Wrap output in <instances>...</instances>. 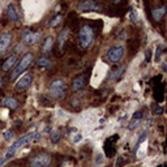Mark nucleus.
<instances>
[{
  "mask_svg": "<svg viewBox=\"0 0 167 167\" xmlns=\"http://www.w3.org/2000/svg\"><path fill=\"white\" fill-rule=\"evenodd\" d=\"M41 138V133L38 132H34V133H29V135H25L22 136V137H20L17 141H14V142L12 144V146H10L9 149H8V151L5 153V155L1 159H0V167L3 166V164L5 163V162L8 161V159L10 158V157H13L16 154V151L18 150V149H21L22 146L28 145V144H31L34 142V141L39 140Z\"/></svg>",
  "mask_w": 167,
  "mask_h": 167,
  "instance_id": "f257e3e1",
  "label": "nucleus"
},
{
  "mask_svg": "<svg viewBox=\"0 0 167 167\" xmlns=\"http://www.w3.org/2000/svg\"><path fill=\"white\" fill-rule=\"evenodd\" d=\"M94 31L95 30L89 23H84L80 28V30H78V43H80V47L82 50L89 48L93 44L94 37H95Z\"/></svg>",
  "mask_w": 167,
  "mask_h": 167,
  "instance_id": "f03ea898",
  "label": "nucleus"
},
{
  "mask_svg": "<svg viewBox=\"0 0 167 167\" xmlns=\"http://www.w3.org/2000/svg\"><path fill=\"white\" fill-rule=\"evenodd\" d=\"M65 90H67V84H65V81L61 80V78H55V80H52L48 86L50 97H52V98H55V99L61 98L65 94Z\"/></svg>",
  "mask_w": 167,
  "mask_h": 167,
  "instance_id": "7ed1b4c3",
  "label": "nucleus"
},
{
  "mask_svg": "<svg viewBox=\"0 0 167 167\" xmlns=\"http://www.w3.org/2000/svg\"><path fill=\"white\" fill-rule=\"evenodd\" d=\"M31 61H33V54H31V52H26V54L23 55L22 59L20 60V63L17 64V67L13 69V72H12V75H10L9 80L10 81H14L16 78L21 75V73L25 72V70L28 69L29 65L31 64Z\"/></svg>",
  "mask_w": 167,
  "mask_h": 167,
  "instance_id": "20e7f679",
  "label": "nucleus"
},
{
  "mask_svg": "<svg viewBox=\"0 0 167 167\" xmlns=\"http://www.w3.org/2000/svg\"><path fill=\"white\" fill-rule=\"evenodd\" d=\"M52 158L48 153H38L35 155H33L29 161L30 167H47L50 166Z\"/></svg>",
  "mask_w": 167,
  "mask_h": 167,
  "instance_id": "39448f33",
  "label": "nucleus"
},
{
  "mask_svg": "<svg viewBox=\"0 0 167 167\" xmlns=\"http://www.w3.org/2000/svg\"><path fill=\"white\" fill-rule=\"evenodd\" d=\"M123 55H124V47L123 46H114L107 51L106 59L110 64H116L121 60Z\"/></svg>",
  "mask_w": 167,
  "mask_h": 167,
  "instance_id": "423d86ee",
  "label": "nucleus"
},
{
  "mask_svg": "<svg viewBox=\"0 0 167 167\" xmlns=\"http://www.w3.org/2000/svg\"><path fill=\"white\" fill-rule=\"evenodd\" d=\"M117 140H119V135H112V136H110L108 138H106V141H104L103 150H104V153H106V155L108 157V158H111V157L115 154V151H116V146H115V144H116Z\"/></svg>",
  "mask_w": 167,
  "mask_h": 167,
  "instance_id": "0eeeda50",
  "label": "nucleus"
},
{
  "mask_svg": "<svg viewBox=\"0 0 167 167\" xmlns=\"http://www.w3.org/2000/svg\"><path fill=\"white\" fill-rule=\"evenodd\" d=\"M41 39V33L39 31H33L30 29H25L22 31V41L26 44H33Z\"/></svg>",
  "mask_w": 167,
  "mask_h": 167,
  "instance_id": "6e6552de",
  "label": "nucleus"
},
{
  "mask_svg": "<svg viewBox=\"0 0 167 167\" xmlns=\"http://www.w3.org/2000/svg\"><path fill=\"white\" fill-rule=\"evenodd\" d=\"M78 12H99L101 5L97 1H81L77 5Z\"/></svg>",
  "mask_w": 167,
  "mask_h": 167,
  "instance_id": "1a4fd4ad",
  "label": "nucleus"
},
{
  "mask_svg": "<svg viewBox=\"0 0 167 167\" xmlns=\"http://www.w3.org/2000/svg\"><path fill=\"white\" fill-rule=\"evenodd\" d=\"M86 82H88V76L86 75H78L77 77L73 78L72 81V89L73 91H78L81 89L85 88Z\"/></svg>",
  "mask_w": 167,
  "mask_h": 167,
  "instance_id": "9d476101",
  "label": "nucleus"
},
{
  "mask_svg": "<svg viewBox=\"0 0 167 167\" xmlns=\"http://www.w3.org/2000/svg\"><path fill=\"white\" fill-rule=\"evenodd\" d=\"M31 81H33V76H31L30 73H26L25 76H22V77L17 81L16 89H17V90H25V89H28L29 86H30Z\"/></svg>",
  "mask_w": 167,
  "mask_h": 167,
  "instance_id": "9b49d317",
  "label": "nucleus"
},
{
  "mask_svg": "<svg viewBox=\"0 0 167 167\" xmlns=\"http://www.w3.org/2000/svg\"><path fill=\"white\" fill-rule=\"evenodd\" d=\"M68 37H69V29L65 28L61 30V33L59 34V38H57V48H59L60 52L64 51V46L67 44Z\"/></svg>",
  "mask_w": 167,
  "mask_h": 167,
  "instance_id": "f8f14e48",
  "label": "nucleus"
},
{
  "mask_svg": "<svg viewBox=\"0 0 167 167\" xmlns=\"http://www.w3.org/2000/svg\"><path fill=\"white\" fill-rule=\"evenodd\" d=\"M154 99L157 102H162L164 99V82H158L157 85H154Z\"/></svg>",
  "mask_w": 167,
  "mask_h": 167,
  "instance_id": "ddd939ff",
  "label": "nucleus"
},
{
  "mask_svg": "<svg viewBox=\"0 0 167 167\" xmlns=\"http://www.w3.org/2000/svg\"><path fill=\"white\" fill-rule=\"evenodd\" d=\"M164 14H166V7H164V5H162V7H159V8H154L153 10H150V20H154V21H157V22H159V21L163 18Z\"/></svg>",
  "mask_w": 167,
  "mask_h": 167,
  "instance_id": "4468645a",
  "label": "nucleus"
},
{
  "mask_svg": "<svg viewBox=\"0 0 167 167\" xmlns=\"http://www.w3.org/2000/svg\"><path fill=\"white\" fill-rule=\"evenodd\" d=\"M18 101L14 98H12V97H5V98H3L1 101H0V106L1 107H7V108H10V110H16L18 107Z\"/></svg>",
  "mask_w": 167,
  "mask_h": 167,
  "instance_id": "2eb2a0df",
  "label": "nucleus"
},
{
  "mask_svg": "<svg viewBox=\"0 0 167 167\" xmlns=\"http://www.w3.org/2000/svg\"><path fill=\"white\" fill-rule=\"evenodd\" d=\"M10 41H12V34L10 33H4L0 37V54H4L5 50L9 47Z\"/></svg>",
  "mask_w": 167,
  "mask_h": 167,
  "instance_id": "dca6fc26",
  "label": "nucleus"
},
{
  "mask_svg": "<svg viewBox=\"0 0 167 167\" xmlns=\"http://www.w3.org/2000/svg\"><path fill=\"white\" fill-rule=\"evenodd\" d=\"M125 69H127V65H121V67L116 68L115 70H112V72L110 73L108 80H110V81H112V82H116V81H119L120 78L123 77V75H124Z\"/></svg>",
  "mask_w": 167,
  "mask_h": 167,
  "instance_id": "f3484780",
  "label": "nucleus"
},
{
  "mask_svg": "<svg viewBox=\"0 0 167 167\" xmlns=\"http://www.w3.org/2000/svg\"><path fill=\"white\" fill-rule=\"evenodd\" d=\"M54 42H55L54 37H51V35L46 37L44 42L42 43V52H43V54H50V52L52 51V46H54Z\"/></svg>",
  "mask_w": 167,
  "mask_h": 167,
  "instance_id": "a211bd4d",
  "label": "nucleus"
},
{
  "mask_svg": "<svg viewBox=\"0 0 167 167\" xmlns=\"http://www.w3.org/2000/svg\"><path fill=\"white\" fill-rule=\"evenodd\" d=\"M142 117H144V110H138L137 112H135V115H133V117H132V120H130L128 128H129V129H135V128L137 127L138 123L141 121Z\"/></svg>",
  "mask_w": 167,
  "mask_h": 167,
  "instance_id": "6ab92c4d",
  "label": "nucleus"
},
{
  "mask_svg": "<svg viewBox=\"0 0 167 167\" xmlns=\"http://www.w3.org/2000/svg\"><path fill=\"white\" fill-rule=\"evenodd\" d=\"M7 14H8V18L10 21H13V22H18V20H20V16H18L17 10H16V8L12 4H9L7 7Z\"/></svg>",
  "mask_w": 167,
  "mask_h": 167,
  "instance_id": "aec40b11",
  "label": "nucleus"
},
{
  "mask_svg": "<svg viewBox=\"0 0 167 167\" xmlns=\"http://www.w3.org/2000/svg\"><path fill=\"white\" fill-rule=\"evenodd\" d=\"M16 61H17V56H16V55H10V56L8 57V59L5 60L4 63H3L1 69L4 70V72H7V70H9L10 68H12L13 65L16 64Z\"/></svg>",
  "mask_w": 167,
  "mask_h": 167,
  "instance_id": "412c9836",
  "label": "nucleus"
},
{
  "mask_svg": "<svg viewBox=\"0 0 167 167\" xmlns=\"http://www.w3.org/2000/svg\"><path fill=\"white\" fill-rule=\"evenodd\" d=\"M64 20V17H63V14H55L52 18H50L48 22H47V26L48 28H56L57 25H59L61 21Z\"/></svg>",
  "mask_w": 167,
  "mask_h": 167,
  "instance_id": "4be33fe9",
  "label": "nucleus"
},
{
  "mask_svg": "<svg viewBox=\"0 0 167 167\" xmlns=\"http://www.w3.org/2000/svg\"><path fill=\"white\" fill-rule=\"evenodd\" d=\"M37 65L42 67V68H47L51 65V63H50V60L47 59V57H39V59L37 60Z\"/></svg>",
  "mask_w": 167,
  "mask_h": 167,
  "instance_id": "5701e85b",
  "label": "nucleus"
},
{
  "mask_svg": "<svg viewBox=\"0 0 167 167\" xmlns=\"http://www.w3.org/2000/svg\"><path fill=\"white\" fill-rule=\"evenodd\" d=\"M60 138H61V133H60V130H54V132L51 133V141L54 144L59 142Z\"/></svg>",
  "mask_w": 167,
  "mask_h": 167,
  "instance_id": "b1692460",
  "label": "nucleus"
},
{
  "mask_svg": "<svg viewBox=\"0 0 167 167\" xmlns=\"http://www.w3.org/2000/svg\"><path fill=\"white\" fill-rule=\"evenodd\" d=\"M123 164H125V158L124 157H117V161L115 163V167H121Z\"/></svg>",
  "mask_w": 167,
  "mask_h": 167,
  "instance_id": "393cba45",
  "label": "nucleus"
},
{
  "mask_svg": "<svg viewBox=\"0 0 167 167\" xmlns=\"http://www.w3.org/2000/svg\"><path fill=\"white\" fill-rule=\"evenodd\" d=\"M12 137H13V130H7V132L4 133V140L5 141H9Z\"/></svg>",
  "mask_w": 167,
  "mask_h": 167,
  "instance_id": "a878e982",
  "label": "nucleus"
},
{
  "mask_svg": "<svg viewBox=\"0 0 167 167\" xmlns=\"http://www.w3.org/2000/svg\"><path fill=\"white\" fill-rule=\"evenodd\" d=\"M162 46H158L157 47V52H155V60H159L161 59V54H162Z\"/></svg>",
  "mask_w": 167,
  "mask_h": 167,
  "instance_id": "bb28decb",
  "label": "nucleus"
},
{
  "mask_svg": "<svg viewBox=\"0 0 167 167\" xmlns=\"http://www.w3.org/2000/svg\"><path fill=\"white\" fill-rule=\"evenodd\" d=\"M150 57H151V51L150 50H146V52H145V63L146 64L150 63Z\"/></svg>",
  "mask_w": 167,
  "mask_h": 167,
  "instance_id": "cd10ccee",
  "label": "nucleus"
},
{
  "mask_svg": "<svg viewBox=\"0 0 167 167\" xmlns=\"http://www.w3.org/2000/svg\"><path fill=\"white\" fill-rule=\"evenodd\" d=\"M130 21H132L133 23L137 22V13H135V10H130Z\"/></svg>",
  "mask_w": 167,
  "mask_h": 167,
  "instance_id": "c85d7f7f",
  "label": "nucleus"
},
{
  "mask_svg": "<svg viewBox=\"0 0 167 167\" xmlns=\"http://www.w3.org/2000/svg\"><path fill=\"white\" fill-rule=\"evenodd\" d=\"M154 114H157V115H162V114H163V107L157 106V107H155V110H154Z\"/></svg>",
  "mask_w": 167,
  "mask_h": 167,
  "instance_id": "c756f323",
  "label": "nucleus"
},
{
  "mask_svg": "<svg viewBox=\"0 0 167 167\" xmlns=\"http://www.w3.org/2000/svg\"><path fill=\"white\" fill-rule=\"evenodd\" d=\"M80 140H81V136H80V135H77V137H75V140H73V141H75V142H78Z\"/></svg>",
  "mask_w": 167,
  "mask_h": 167,
  "instance_id": "7c9ffc66",
  "label": "nucleus"
},
{
  "mask_svg": "<svg viewBox=\"0 0 167 167\" xmlns=\"http://www.w3.org/2000/svg\"><path fill=\"white\" fill-rule=\"evenodd\" d=\"M1 86H3V78L0 77V88H1Z\"/></svg>",
  "mask_w": 167,
  "mask_h": 167,
  "instance_id": "2f4dec72",
  "label": "nucleus"
},
{
  "mask_svg": "<svg viewBox=\"0 0 167 167\" xmlns=\"http://www.w3.org/2000/svg\"><path fill=\"white\" fill-rule=\"evenodd\" d=\"M158 167H164V164H161V166H158Z\"/></svg>",
  "mask_w": 167,
  "mask_h": 167,
  "instance_id": "473e14b6",
  "label": "nucleus"
}]
</instances>
